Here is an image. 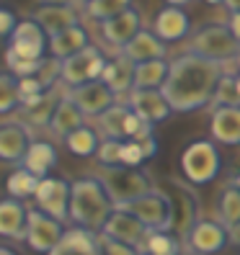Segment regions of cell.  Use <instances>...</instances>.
I'll return each mask as SVG.
<instances>
[{"mask_svg": "<svg viewBox=\"0 0 240 255\" xmlns=\"http://www.w3.org/2000/svg\"><path fill=\"white\" fill-rule=\"evenodd\" d=\"M140 31H142V16H140V10L134 8V5L129 10H124L122 16H116V18H111L106 23H101L103 41H106L109 47H114L116 52H122Z\"/></svg>", "mask_w": 240, "mask_h": 255, "instance_id": "16", "label": "cell"}, {"mask_svg": "<svg viewBox=\"0 0 240 255\" xmlns=\"http://www.w3.org/2000/svg\"><path fill=\"white\" fill-rule=\"evenodd\" d=\"M127 106L147 124H160L173 114L163 91H132L127 96Z\"/></svg>", "mask_w": 240, "mask_h": 255, "instance_id": "17", "label": "cell"}, {"mask_svg": "<svg viewBox=\"0 0 240 255\" xmlns=\"http://www.w3.org/2000/svg\"><path fill=\"white\" fill-rule=\"evenodd\" d=\"M228 28L233 31V36H235V39H238V44H240V10L230 13V18H228Z\"/></svg>", "mask_w": 240, "mask_h": 255, "instance_id": "44", "label": "cell"}, {"mask_svg": "<svg viewBox=\"0 0 240 255\" xmlns=\"http://www.w3.org/2000/svg\"><path fill=\"white\" fill-rule=\"evenodd\" d=\"M129 8H132V3H127V0H91V3H85L88 16L101 21V23L122 16V13L129 10Z\"/></svg>", "mask_w": 240, "mask_h": 255, "instance_id": "34", "label": "cell"}, {"mask_svg": "<svg viewBox=\"0 0 240 255\" xmlns=\"http://www.w3.org/2000/svg\"><path fill=\"white\" fill-rule=\"evenodd\" d=\"M34 142L31 127L21 119H5L0 124V157L5 162H23Z\"/></svg>", "mask_w": 240, "mask_h": 255, "instance_id": "10", "label": "cell"}, {"mask_svg": "<svg viewBox=\"0 0 240 255\" xmlns=\"http://www.w3.org/2000/svg\"><path fill=\"white\" fill-rule=\"evenodd\" d=\"M189 52L204 57L209 62H217V65H228L235 62V57L240 52V44L233 36V31L228 28V23H204L199 26L197 31L191 34L189 41Z\"/></svg>", "mask_w": 240, "mask_h": 255, "instance_id": "5", "label": "cell"}, {"mask_svg": "<svg viewBox=\"0 0 240 255\" xmlns=\"http://www.w3.org/2000/svg\"><path fill=\"white\" fill-rule=\"evenodd\" d=\"M67 91L70 88L65 83H59L57 88L47 91L44 96H36L31 101L21 103V122H26L28 127H34V129H49L52 119H54V111L59 106V101L67 96Z\"/></svg>", "mask_w": 240, "mask_h": 255, "instance_id": "14", "label": "cell"}, {"mask_svg": "<svg viewBox=\"0 0 240 255\" xmlns=\"http://www.w3.org/2000/svg\"><path fill=\"white\" fill-rule=\"evenodd\" d=\"M129 106L116 103L114 109H109L103 116H98V134L103 139H119L127 142V116H129Z\"/></svg>", "mask_w": 240, "mask_h": 255, "instance_id": "30", "label": "cell"}, {"mask_svg": "<svg viewBox=\"0 0 240 255\" xmlns=\"http://www.w3.org/2000/svg\"><path fill=\"white\" fill-rule=\"evenodd\" d=\"M10 41H26V44H36V47L49 49V36L44 34V28L34 21V18H23L18 23V28L13 31Z\"/></svg>", "mask_w": 240, "mask_h": 255, "instance_id": "36", "label": "cell"}, {"mask_svg": "<svg viewBox=\"0 0 240 255\" xmlns=\"http://www.w3.org/2000/svg\"><path fill=\"white\" fill-rule=\"evenodd\" d=\"M18 23H21V21L16 18V13L8 10V8H0V36L10 41L13 31L18 28Z\"/></svg>", "mask_w": 240, "mask_h": 255, "instance_id": "42", "label": "cell"}, {"mask_svg": "<svg viewBox=\"0 0 240 255\" xmlns=\"http://www.w3.org/2000/svg\"><path fill=\"white\" fill-rule=\"evenodd\" d=\"M233 183H235V186H238V188H240V173H238V175H235V178H233Z\"/></svg>", "mask_w": 240, "mask_h": 255, "instance_id": "48", "label": "cell"}, {"mask_svg": "<svg viewBox=\"0 0 240 255\" xmlns=\"http://www.w3.org/2000/svg\"><path fill=\"white\" fill-rule=\"evenodd\" d=\"M98 248H101V255H140V250L122 245V243H116V240H109L101 232H98Z\"/></svg>", "mask_w": 240, "mask_h": 255, "instance_id": "39", "label": "cell"}, {"mask_svg": "<svg viewBox=\"0 0 240 255\" xmlns=\"http://www.w3.org/2000/svg\"><path fill=\"white\" fill-rule=\"evenodd\" d=\"M54 165H57V149H54V144L47 142V139H36L31 144V149H28V155L23 157L21 168H26L28 173H34L39 181H44V178H49Z\"/></svg>", "mask_w": 240, "mask_h": 255, "instance_id": "27", "label": "cell"}, {"mask_svg": "<svg viewBox=\"0 0 240 255\" xmlns=\"http://www.w3.org/2000/svg\"><path fill=\"white\" fill-rule=\"evenodd\" d=\"M124 212H129L132 217H137L150 232H173L176 230L173 199L168 196L166 191H160V188H155L153 193H147L145 199L124 206Z\"/></svg>", "mask_w": 240, "mask_h": 255, "instance_id": "6", "label": "cell"}, {"mask_svg": "<svg viewBox=\"0 0 240 255\" xmlns=\"http://www.w3.org/2000/svg\"><path fill=\"white\" fill-rule=\"evenodd\" d=\"M140 144H142L145 160H150V157H155V155H158V139H155V137H150V139H145V142H140Z\"/></svg>", "mask_w": 240, "mask_h": 255, "instance_id": "43", "label": "cell"}, {"mask_svg": "<svg viewBox=\"0 0 240 255\" xmlns=\"http://www.w3.org/2000/svg\"><path fill=\"white\" fill-rule=\"evenodd\" d=\"M222 170V155L215 139H194L181 152V173L191 186H209Z\"/></svg>", "mask_w": 240, "mask_h": 255, "instance_id": "4", "label": "cell"}, {"mask_svg": "<svg viewBox=\"0 0 240 255\" xmlns=\"http://www.w3.org/2000/svg\"><path fill=\"white\" fill-rule=\"evenodd\" d=\"M101 142H103L101 134L93 127L85 124V127H80L78 131H72L70 137L65 139V147L70 149L75 157H93V155H98Z\"/></svg>", "mask_w": 240, "mask_h": 255, "instance_id": "31", "label": "cell"}, {"mask_svg": "<svg viewBox=\"0 0 240 255\" xmlns=\"http://www.w3.org/2000/svg\"><path fill=\"white\" fill-rule=\"evenodd\" d=\"M215 212H217V222L225 227H235L240 224V188L230 181L228 186H222L215 201Z\"/></svg>", "mask_w": 240, "mask_h": 255, "instance_id": "29", "label": "cell"}, {"mask_svg": "<svg viewBox=\"0 0 240 255\" xmlns=\"http://www.w3.org/2000/svg\"><path fill=\"white\" fill-rule=\"evenodd\" d=\"M39 178L34 173H28L26 168H18V170H13L8 175V196L10 199H34L36 196V188H39Z\"/></svg>", "mask_w": 240, "mask_h": 255, "instance_id": "32", "label": "cell"}, {"mask_svg": "<svg viewBox=\"0 0 240 255\" xmlns=\"http://www.w3.org/2000/svg\"><path fill=\"white\" fill-rule=\"evenodd\" d=\"M28 214L31 209H26L23 201L18 199H3L0 201V235L5 240H23L26 243V235H28Z\"/></svg>", "mask_w": 240, "mask_h": 255, "instance_id": "20", "label": "cell"}, {"mask_svg": "<svg viewBox=\"0 0 240 255\" xmlns=\"http://www.w3.org/2000/svg\"><path fill=\"white\" fill-rule=\"evenodd\" d=\"M184 255H197V253H189V250H184Z\"/></svg>", "mask_w": 240, "mask_h": 255, "instance_id": "49", "label": "cell"}, {"mask_svg": "<svg viewBox=\"0 0 240 255\" xmlns=\"http://www.w3.org/2000/svg\"><path fill=\"white\" fill-rule=\"evenodd\" d=\"M21 109V96H18V80L10 72H3L0 78V114L8 116L13 109Z\"/></svg>", "mask_w": 240, "mask_h": 255, "instance_id": "37", "label": "cell"}, {"mask_svg": "<svg viewBox=\"0 0 240 255\" xmlns=\"http://www.w3.org/2000/svg\"><path fill=\"white\" fill-rule=\"evenodd\" d=\"M49 255H101L98 232L83 230V227H70Z\"/></svg>", "mask_w": 240, "mask_h": 255, "instance_id": "23", "label": "cell"}, {"mask_svg": "<svg viewBox=\"0 0 240 255\" xmlns=\"http://www.w3.org/2000/svg\"><path fill=\"white\" fill-rule=\"evenodd\" d=\"M228 235H230V245L240 248V224H235V227H230V230H228Z\"/></svg>", "mask_w": 240, "mask_h": 255, "instance_id": "45", "label": "cell"}, {"mask_svg": "<svg viewBox=\"0 0 240 255\" xmlns=\"http://www.w3.org/2000/svg\"><path fill=\"white\" fill-rule=\"evenodd\" d=\"M222 75V65L186 52L171 62V75L163 85V96L168 98L173 114L199 111L215 103V93Z\"/></svg>", "mask_w": 240, "mask_h": 255, "instance_id": "1", "label": "cell"}, {"mask_svg": "<svg viewBox=\"0 0 240 255\" xmlns=\"http://www.w3.org/2000/svg\"><path fill=\"white\" fill-rule=\"evenodd\" d=\"M235 67H238V75H240V52H238V57H235Z\"/></svg>", "mask_w": 240, "mask_h": 255, "instance_id": "47", "label": "cell"}, {"mask_svg": "<svg viewBox=\"0 0 240 255\" xmlns=\"http://www.w3.org/2000/svg\"><path fill=\"white\" fill-rule=\"evenodd\" d=\"M65 224L57 222L54 217L44 214L41 209H31V214H28V235H26V243L34 253H44L49 255L57 245L59 240L65 237Z\"/></svg>", "mask_w": 240, "mask_h": 255, "instance_id": "9", "label": "cell"}, {"mask_svg": "<svg viewBox=\"0 0 240 255\" xmlns=\"http://www.w3.org/2000/svg\"><path fill=\"white\" fill-rule=\"evenodd\" d=\"M103 83H106L111 91L119 96V93H132L134 91V65L124 54H116L106 62V70H103Z\"/></svg>", "mask_w": 240, "mask_h": 255, "instance_id": "25", "label": "cell"}, {"mask_svg": "<svg viewBox=\"0 0 240 255\" xmlns=\"http://www.w3.org/2000/svg\"><path fill=\"white\" fill-rule=\"evenodd\" d=\"M209 134L217 144L238 147L240 144V109H212Z\"/></svg>", "mask_w": 240, "mask_h": 255, "instance_id": "22", "label": "cell"}, {"mask_svg": "<svg viewBox=\"0 0 240 255\" xmlns=\"http://www.w3.org/2000/svg\"><path fill=\"white\" fill-rule=\"evenodd\" d=\"M142 162H145V152H142V144H140V142H132V139H127V142H124V155H122V165H127V168H140Z\"/></svg>", "mask_w": 240, "mask_h": 255, "instance_id": "41", "label": "cell"}, {"mask_svg": "<svg viewBox=\"0 0 240 255\" xmlns=\"http://www.w3.org/2000/svg\"><path fill=\"white\" fill-rule=\"evenodd\" d=\"M116 212L103 183L93 175L75 178L72 181V199H70V222L72 227H83L91 232H103L106 222Z\"/></svg>", "mask_w": 240, "mask_h": 255, "instance_id": "2", "label": "cell"}, {"mask_svg": "<svg viewBox=\"0 0 240 255\" xmlns=\"http://www.w3.org/2000/svg\"><path fill=\"white\" fill-rule=\"evenodd\" d=\"M166 52H168L166 41H160L153 28H142L119 54H124L132 65H145V62H155V59H166Z\"/></svg>", "mask_w": 240, "mask_h": 255, "instance_id": "21", "label": "cell"}, {"mask_svg": "<svg viewBox=\"0 0 240 255\" xmlns=\"http://www.w3.org/2000/svg\"><path fill=\"white\" fill-rule=\"evenodd\" d=\"M122 155H124V142H119V139H103L96 160L101 162V168H116V165H122Z\"/></svg>", "mask_w": 240, "mask_h": 255, "instance_id": "38", "label": "cell"}, {"mask_svg": "<svg viewBox=\"0 0 240 255\" xmlns=\"http://www.w3.org/2000/svg\"><path fill=\"white\" fill-rule=\"evenodd\" d=\"M106 62L109 59L103 57V52L98 47H88L62 62V83L67 88H80L88 83H96L103 78Z\"/></svg>", "mask_w": 240, "mask_h": 255, "instance_id": "7", "label": "cell"}, {"mask_svg": "<svg viewBox=\"0 0 240 255\" xmlns=\"http://www.w3.org/2000/svg\"><path fill=\"white\" fill-rule=\"evenodd\" d=\"M215 109H240V91H238V75H222L215 93Z\"/></svg>", "mask_w": 240, "mask_h": 255, "instance_id": "35", "label": "cell"}, {"mask_svg": "<svg viewBox=\"0 0 240 255\" xmlns=\"http://www.w3.org/2000/svg\"><path fill=\"white\" fill-rule=\"evenodd\" d=\"M238 91H240V75H238Z\"/></svg>", "mask_w": 240, "mask_h": 255, "instance_id": "50", "label": "cell"}, {"mask_svg": "<svg viewBox=\"0 0 240 255\" xmlns=\"http://www.w3.org/2000/svg\"><path fill=\"white\" fill-rule=\"evenodd\" d=\"M0 255H18L16 250H10L8 245H3V248H0Z\"/></svg>", "mask_w": 240, "mask_h": 255, "instance_id": "46", "label": "cell"}, {"mask_svg": "<svg viewBox=\"0 0 240 255\" xmlns=\"http://www.w3.org/2000/svg\"><path fill=\"white\" fill-rule=\"evenodd\" d=\"M80 127H85V116H83V111L65 96L62 101H59V106H57V111H54V119H52V124H49L52 137L65 142L70 134L78 131Z\"/></svg>", "mask_w": 240, "mask_h": 255, "instance_id": "24", "label": "cell"}, {"mask_svg": "<svg viewBox=\"0 0 240 255\" xmlns=\"http://www.w3.org/2000/svg\"><path fill=\"white\" fill-rule=\"evenodd\" d=\"M225 245H230L228 227L217 219H199L194 230L186 235V250L197 255H215Z\"/></svg>", "mask_w": 240, "mask_h": 255, "instance_id": "12", "label": "cell"}, {"mask_svg": "<svg viewBox=\"0 0 240 255\" xmlns=\"http://www.w3.org/2000/svg\"><path fill=\"white\" fill-rule=\"evenodd\" d=\"M171 183L176 188V199H173V209H176V230L184 240L186 235L194 230V224H197L202 217H199V201L194 196V191L181 181V178H171Z\"/></svg>", "mask_w": 240, "mask_h": 255, "instance_id": "19", "label": "cell"}, {"mask_svg": "<svg viewBox=\"0 0 240 255\" xmlns=\"http://www.w3.org/2000/svg\"><path fill=\"white\" fill-rule=\"evenodd\" d=\"M98 181L103 183V188L109 191V196H111L116 209H124V206L140 201V199L147 196V193L155 191L150 173H145L140 168H127V165L101 168Z\"/></svg>", "mask_w": 240, "mask_h": 255, "instance_id": "3", "label": "cell"}, {"mask_svg": "<svg viewBox=\"0 0 240 255\" xmlns=\"http://www.w3.org/2000/svg\"><path fill=\"white\" fill-rule=\"evenodd\" d=\"M88 47H91V44H88V31L83 26H75V28H67V31L49 39V57L65 62V59L75 57L78 52H83Z\"/></svg>", "mask_w": 240, "mask_h": 255, "instance_id": "26", "label": "cell"}, {"mask_svg": "<svg viewBox=\"0 0 240 255\" xmlns=\"http://www.w3.org/2000/svg\"><path fill=\"white\" fill-rule=\"evenodd\" d=\"M142 255H184L178 237L171 232H150Z\"/></svg>", "mask_w": 240, "mask_h": 255, "instance_id": "33", "label": "cell"}, {"mask_svg": "<svg viewBox=\"0 0 240 255\" xmlns=\"http://www.w3.org/2000/svg\"><path fill=\"white\" fill-rule=\"evenodd\" d=\"M153 31L160 41H181L191 34V18H189V13L173 3V5H163L158 13H155V18H153Z\"/></svg>", "mask_w": 240, "mask_h": 255, "instance_id": "15", "label": "cell"}, {"mask_svg": "<svg viewBox=\"0 0 240 255\" xmlns=\"http://www.w3.org/2000/svg\"><path fill=\"white\" fill-rule=\"evenodd\" d=\"M67 98L83 111V116H96V119L116 106V93L103 80L88 83V85H80V88H70Z\"/></svg>", "mask_w": 240, "mask_h": 255, "instance_id": "11", "label": "cell"}, {"mask_svg": "<svg viewBox=\"0 0 240 255\" xmlns=\"http://www.w3.org/2000/svg\"><path fill=\"white\" fill-rule=\"evenodd\" d=\"M168 75H171V62H166V59L134 65V91H163Z\"/></svg>", "mask_w": 240, "mask_h": 255, "instance_id": "28", "label": "cell"}, {"mask_svg": "<svg viewBox=\"0 0 240 255\" xmlns=\"http://www.w3.org/2000/svg\"><path fill=\"white\" fill-rule=\"evenodd\" d=\"M34 21L44 28V34L49 39L67 31V28L80 26L78 23V10H75V3H47L34 10Z\"/></svg>", "mask_w": 240, "mask_h": 255, "instance_id": "18", "label": "cell"}, {"mask_svg": "<svg viewBox=\"0 0 240 255\" xmlns=\"http://www.w3.org/2000/svg\"><path fill=\"white\" fill-rule=\"evenodd\" d=\"M101 235H106L109 240H116V243H122V245H129L134 250H140V255H142L150 230L137 217H132L129 212H124V209H116Z\"/></svg>", "mask_w": 240, "mask_h": 255, "instance_id": "13", "label": "cell"}, {"mask_svg": "<svg viewBox=\"0 0 240 255\" xmlns=\"http://www.w3.org/2000/svg\"><path fill=\"white\" fill-rule=\"evenodd\" d=\"M70 199H72V183L65 178H44L36 188V209L44 214L54 217L57 222H70Z\"/></svg>", "mask_w": 240, "mask_h": 255, "instance_id": "8", "label": "cell"}, {"mask_svg": "<svg viewBox=\"0 0 240 255\" xmlns=\"http://www.w3.org/2000/svg\"><path fill=\"white\" fill-rule=\"evenodd\" d=\"M44 93H47V88L41 85L39 78H23V80H18V96H21V103L31 101V98H36V96H44Z\"/></svg>", "mask_w": 240, "mask_h": 255, "instance_id": "40", "label": "cell"}]
</instances>
